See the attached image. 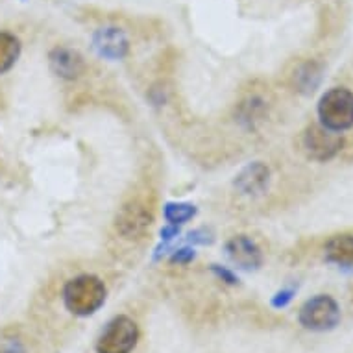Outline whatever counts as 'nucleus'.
<instances>
[{
	"instance_id": "f257e3e1",
	"label": "nucleus",
	"mask_w": 353,
	"mask_h": 353,
	"mask_svg": "<svg viewBox=\"0 0 353 353\" xmlns=\"http://www.w3.org/2000/svg\"><path fill=\"white\" fill-rule=\"evenodd\" d=\"M105 294L108 290L102 279L83 274L65 285L63 301L67 311L74 316H91L104 305Z\"/></svg>"
},
{
	"instance_id": "f03ea898",
	"label": "nucleus",
	"mask_w": 353,
	"mask_h": 353,
	"mask_svg": "<svg viewBox=\"0 0 353 353\" xmlns=\"http://www.w3.org/2000/svg\"><path fill=\"white\" fill-rule=\"evenodd\" d=\"M320 124L335 134L353 128V93L346 87H333L319 102Z\"/></svg>"
},
{
	"instance_id": "7ed1b4c3",
	"label": "nucleus",
	"mask_w": 353,
	"mask_h": 353,
	"mask_svg": "<svg viewBox=\"0 0 353 353\" xmlns=\"http://www.w3.org/2000/svg\"><path fill=\"white\" fill-rule=\"evenodd\" d=\"M152 222H154V208L146 198L141 196L130 198L115 216L117 232L130 241L143 237L150 230Z\"/></svg>"
},
{
	"instance_id": "20e7f679",
	"label": "nucleus",
	"mask_w": 353,
	"mask_h": 353,
	"mask_svg": "<svg viewBox=\"0 0 353 353\" xmlns=\"http://www.w3.org/2000/svg\"><path fill=\"white\" fill-rule=\"evenodd\" d=\"M298 320L309 331H331L341 322V307L330 294H316L301 305Z\"/></svg>"
},
{
	"instance_id": "39448f33",
	"label": "nucleus",
	"mask_w": 353,
	"mask_h": 353,
	"mask_svg": "<svg viewBox=\"0 0 353 353\" xmlns=\"http://www.w3.org/2000/svg\"><path fill=\"white\" fill-rule=\"evenodd\" d=\"M139 341V327L130 316H115L97 341L99 353H132Z\"/></svg>"
},
{
	"instance_id": "423d86ee",
	"label": "nucleus",
	"mask_w": 353,
	"mask_h": 353,
	"mask_svg": "<svg viewBox=\"0 0 353 353\" xmlns=\"http://www.w3.org/2000/svg\"><path fill=\"white\" fill-rule=\"evenodd\" d=\"M303 150L307 157H311L314 161H330L342 150L344 141L339 134L331 132L327 128L320 126H309L303 134Z\"/></svg>"
},
{
	"instance_id": "0eeeda50",
	"label": "nucleus",
	"mask_w": 353,
	"mask_h": 353,
	"mask_svg": "<svg viewBox=\"0 0 353 353\" xmlns=\"http://www.w3.org/2000/svg\"><path fill=\"white\" fill-rule=\"evenodd\" d=\"M48 63L54 74L61 80H78L85 72V59L70 47H56L48 54Z\"/></svg>"
},
{
	"instance_id": "6e6552de",
	"label": "nucleus",
	"mask_w": 353,
	"mask_h": 353,
	"mask_svg": "<svg viewBox=\"0 0 353 353\" xmlns=\"http://www.w3.org/2000/svg\"><path fill=\"white\" fill-rule=\"evenodd\" d=\"M226 255L241 270H257L263 265V254L259 246L246 235H237L228 241Z\"/></svg>"
},
{
	"instance_id": "1a4fd4ad",
	"label": "nucleus",
	"mask_w": 353,
	"mask_h": 353,
	"mask_svg": "<svg viewBox=\"0 0 353 353\" xmlns=\"http://www.w3.org/2000/svg\"><path fill=\"white\" fill-rule=\"evenodd\" d=\"M93 45L97 52L105 59H122L126 58L130 52V41L126 34L117 26H105L100 28L93 37Z\"/></svg>"
},
{
	"instance_id": "9d476101",
	"label": "nucleus",
	"mask_w": 353,
	"mask_h": 353,
	"mask_svg": "<svg viewBox=\"0 0 353 353\" xmlns=\"http://www.w3.org/2000/svg\"><path fill=\"white\" fill-rule=\"evenodd\" d=\"M268 181H270V170L265 163L257 161L241 170V174L235 178V187L246 196H257L267 191Z\"/></svg>"
},
{
	"instance_id": "9b49d317",
	"label": "nucleus",
	"mask_w": 353,
	"mask_h": 353,
	"mask_svg": "<svg viewBox=\"0 0 353 353\" xmlns=\"http://www.w3.org/2000/svg\"><path fill=\"white\" fill-rule=\"evenodd\" d=\"M325 261L341 268L342 272L353 274V235L341 233L325 243Z\"/></svg>"
},
{
	"instance_id": "f8f14e48",
	"label": "nucleus",
	"mask_w": 353,
	"mask_h": 353,
	"mask_svg": "<svg viewBox=\"0 0 353 353\" xmlns=\"http://www.w3.org/2000/svg\"><path fill=\"white\" fill-rule=\"evenodd\" d=\"M320 81H322V65L316 61H303L292 72V87L298 93H314Z\"/></svg>"
},
{
	"instance_id": "ddd939ff",
	"label": "nucleus",
	"mask_w": 353,
	"mask_h": 353,
	"mask_svg": "<svg viewBox=\"0 0 353 353\" xmlns=\"http://www.w3.org/2000/svg\"><path fill=\"white\" fill-rule=\"evenodd\" d=\"M21 56V41L10 32H0V74H4L17 63Z\"/></svg>"
},
{
	"instance_id": "4468645a",
	"label": "nucleus",
	"mask_w": 353,
	"mask_h": 353,
	"mask_svg": "<svg viewBox=\"0 0 353 353\" xmlns=\"http://www.w3.org/2000/svg\"><path fill=\"white\" fill-rule=\"evenodd\" d=\"M265 113H267V104L257 94H252L246 100H243L237 108L239 121L244 122L246 126H254L255 122H259L265 117Z\"/></svg>"
},
{
	"instance_id": "2eb2a0df",
	"label": "nucleus",
	"mask_w": 353,
	"mask_h": 353,
	"mask_svg": "<svg viewBox=\"0 0 353 353\" xmlns=\"http://www.w3.org/2000/svg\"><path fill=\"white\" fill-rule=\"evenodd\" d=\"M163 216L170 226H180L196 216V208L192 203H167L163 209Z\"/></svg>"
},
{
	"instance_id": "dca6fc26",
	"label": "nucleus",
	"mask_w": 353,
	"mask_h": 353,
	"mask_svg": "<svg viewBox=\"0 0 353 353\" xmlns=\"http://www.w3.org/2000/svg\"><path fill=\"white\" fill-rule=\"evenodd\" d=\"M294 292H296L294 289L279 290L278 294L274 296L272 305H274V307H285V305H287V303H289L290 300H292V296H294Z\"/></svg>"
},
{
	"instance_id": "f3484780",
	"label": "nucleus",
	"mask_w": 353,
	"mask_h": 353,
	"mask_svg": "<svg viewBox=\"0 0 353 353\" xmlns=\"http://www.w3.org/2000/svg\"><path fill=\"white\" fill-rule=\"evenodd\" d=\"M0 353H24L23 344L15 339H8V341L2 342V347H0Z\"/></svg>"
},
{
	"instance_id": "a211bd4d",
	"label": "nucleus",
	"mask_w": 353,
	"mask_h": 353,
	"mask_svg": "<svg viewBox=\"0 0 353 353\" xmlns=\"http://www.w3.org/2000/svg\"><path fill=\"white\" fill-rule=\"evenodd\" d=\"M192 257H194V252H192V250H180V252H176V254L172 255V263H189Z\"/></svg>"
},
{
	"instance_id": "6ab92c4d",
	"label": "nucleus",
	"mask_w": 353,
	"mask_h": 353,
	"mask_svg": "<svg viewBox=\"0 0 353 353\" xmlns=\"http://www.w3.org/2000/svg\"><path fill=\"white\" fill-rule=\"evenodd\" d=\"M214 272L219 274V278L226 279L228 283H232V285H235V283H237V279H235V276H233V274L230 272V270H226V268L214 267Z\"/></svg>"
}]
</instances>
